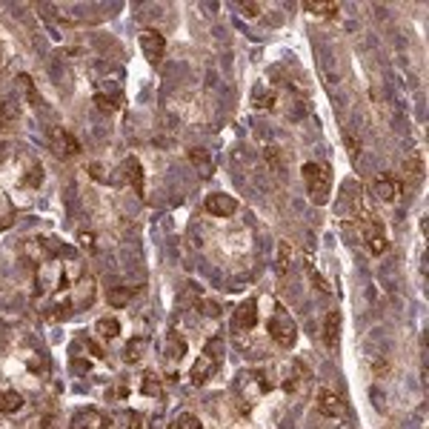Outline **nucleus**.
Instances as JSON below:
<instances>
[{
    "label": "nucleus",
    "mask_w": 429,
    "mask_h": 429,
    "mask_svg": "<svg viewBox=\"0 0 429 429\" xmlns=\"http://www.w3.org/2000/svg\"><path fill=\"white\" fill-rule=\"evenodd\" d=\"M15 117H17V103L12 98H0V126L12 124Z\"/></svg>",
    "instance_id": "obj_20"
},
{
    "label": "nucleus",
    "mask_w": 429,
    "mask_h": 429,
    "mask_svg": "<svg viewBox=\"0 0 429 429\" xmlns=\"http://www.w3.org/2000/svg\"><path fill=\"white\" fill-rule=\"evenodd\" d=\"M0 63H3V49H0Z\"/></svg>",
    "instance_id": "obj_32"
},
{
    "label": "nucleus",
    "mask_w": 429,
    "mask_h": 429,
    "mask_svg": "<svg viewBox=\"0 0 429 429\" xmlns=\"http://www.w3.org/2000/svg\"><path fill=\"white\" fill-rule=\"evenodd\" d=\"M17 81H20V86H23V89H26V94H29V101H32V103H40V98H37V92H35V86H32V78H29V75H20Z\"/></svg>",
    "instance_id": "obj_26"
},
{
    "label": "nucleus",
    "mask_w": 429,
    "mask_h": 429,
    "mask_svg": "<svg viewBox=\"0 0 429 429\" xmlns=\"http://www.w3.org/2000/svg\"><path fill=\"white\" fill-rule=\"evenodd\" d=\"M94 332H98L101 338L112 341V338L121 335V321H117V318H101L98 323H94Z\"/></svg>",
    "instance_id": "obj_15"
},
{
    "label": "nucleus",
    "mask_w": 429,
    "mask_h": 429,
    "mask_svg": "<svg viewBox=\"0 0 429 429\" xmlns=\"http://www.w3.org/2000/svg\"><path fill=\"white\" fill-rule=\"evenodd\" d=\"M26 183L29 186H40V166H32V172L26 175Z\"/></svg>",
    "instance_id": "obj_29"
},
{
    "label": "nucleus",
    "mask_w": 429,
    "mask_h": 429,
    "mask_svg": "<svg viewBox=\"0 0 429 429\" xmlns=\"http://www.w3.org/2000/svg\"><path fill=\"white\" fill-rule=\"evenodd\" d=\"M23 407V395L20 392H0V412L3 415H15Z\"/></svg>",
    "instance_id": "obj_16"
},
{
    "label": "nucleus",
    "mask_w": 429,
    "mask_h": 429,
    "mask_svg": "<svg viewBox=\"0 0 429 429\" xmlns=\"http://www.w3.org/2000/svg\"><path fill=\"white\" fill-rule=\"evenodd\" d=\"M94 103H98L103 112H112V109H117V106L124 103V94H121V89H117V86L103 83L98 89V94H94Z\"/></svg>",
    "instance_id": "obj_10"
},
{
    "label": "nucleus",
    "mask_w": 429,
    "mask_h": 429,
    "mask_svg": "<svg viewBox=\"0 0 429 429\" xmlns=\"http://www.w3.org/2000/svg\"><path fill=\"white\" fill-rule=\"evenodd\" d=\"M169 429H203V426H201V421H198L195 415H189V412H183L180 418H175V423H172Z\"/></svg>",
    "instance_id": "obj_24"
},
{
    "label": "nucleus",
    "mask_w": 429,
    "mask_h": 429,
    "mask_svg": "<svg viewBox=\"0 0 429 429\" xmlns=\"http://www.w3.org/2000/svg\"><path fill=\"white\" fill-rule=\"evenodd\" d=\"M372 192H375V198H378V201L392 203V201H398V198H401L403 186H401V180H398L395 175H378V178H375V183H372Z\"/></svg>",
    "instance_id": "obj_5"
},
{
    "label": "nucleus",
    "mask_w": 429,
    "mask_h": 429,
    "mask_svg": "<svg viewBox=\"0 0 429 429\" xmlns=\"http://www.w3.org/2000/svg\"><path fill=\"white\" fill-rule=\"evenodd\" d=\"M140 49H143V55H146L149 63H160V58L166 52V40H163L160 32L146 29V32H140Z\"/></svg>",
    "instance_id": "obj_6"
},
{
    "label": "nucleus",
    "mask_w": 429,
    "mask_h": 429,
    "mask_svg": "<svg viewBox=\"0 0 429 429\" xmlns=\"http://www.w3.org/2000/svg\"><path fill=\"white\" fill-rule=\"evenodd\" d=\"M269 335H272V341H275L278 346H283V349H292L295 341H298V326H295L292 315L286 312L280 303H275V312H272V318H269Z\"/></svg>",
    "instance_id": "obj_3"
},
{
    "label": "nucleus",
    "mask_w": 429,
    "mask_h": 429,
    "mask_svg": "<svg viewBox=\"0 0 429 429\" xmlns=\"http://www.w3.org/2000/svg\"><path fill=\"white\" fill-rule=\"evenodd\" d=\"M132 289H129V286H117V289H112V295H109V303L112 306H126L129 301H132Z\"/></svg>",
    "instance_id": "obj_22"
},
{
    "label": "nucleus",
    "mask_w": 429,
    "mask_h": 429,
    "mask_svg": "<svg viewBox=\"0 0 429 429\" xmlns=\"http://www.w3.org/2000/svg\"><path fill=\"white\" fill-rule=\"evenodd\" d=\"M189 163L198 169V175H209L212 172V158H209L206 149H192V152H189Z\"/></svg>",
    "instance_id": "obj_18"
},
{
    "label": "nucleus",
    "mask_w": 429,
    "mask_h": 429,
    "mask_svg": "<svg viewBox=\"0 0 429 429\" xmlns=\"http://www.w3.org/2000/svg\"><path fill=\"white\" fill-rule=\"evenodd\" d=\"M278 155H280L278 149L267 146V160H269V166H272V169H275V166H278V169H280V158H278Z\"/></svg>",
    "instance_id": "obj_27"
},
{
    "label": "nucleus",
    "mask_w": 429,
    "mask_h": 429,
    "mask_svg": "<svg viewBox=\"0 0 429 429\" xmlns=\"http://www.w3.org/2000/svg\"><path fill=\"white\" fill-rule=\"evenodd\" d=\"M143 352H146V341H143V338H132L129 341V346H126V361L129 364H137L140 361V358H143Z\"/></svg>",
    "instance_id": "obj_21"
},
{
    "label": "nucleus",
    "mask_w": 429,
    "mask_h": 429,
    "mask_svg": "<svg viewBox=\"0 0 429 429\" xmlns=\"http://www.w3.org/2000/svg\"><path fill=\"white\" fill-rule=\"evenodd\" d=\"M186 355V341L180 338V332H169V338H166V358L169 361H180V358Z\"/></svg>",
    "instance_id": "obj_14"
},
{
    "label": "nucleus",
    "mask_w": 429,
    "mask_h": 429,
    "mask_svg": "<svg viewBox=\"0 0 429 429\" xmlns=\"http://www.w3.org/2000/svg\"><path fill=\"white\" fill-rule=\"evenodd\" d=\"M81 244H86V246H89V244H94V237H89V235H81ZM89 249H92V246H89Z\"/></svg>",
    "instance_id": "obj_31"
},
{
    "label": "nucleus",
    "mask_w": 429,
    "mask_h": 429,
    "mask_svg": "<svg viewBox=\"0 0 429 429\" xmlns=\"http://www.w3.org/2000/svg\"><path fill=\"white\" fill-rule=\"evenodd\" d=\"M303 9L309 15H321V17H329V20H335L341 15V3H335V0H321V3L318 0H306Z\"/></svg>",
    "instance_id": "obj_12"
},
{
    "label": "nucleus",
    "mask_w": 429,
    "mask_h": 429,
    "mask_svg": "<svg viewBox=\"0 0 429 429\" xmlns=\"http://www.w3.org/2000/svg\"><path fill=\"white\" fill-rule=\"evenodd\" d=\"M89 175H94V180H106V178H103L106 172H103V166H101V163H94V166H89Z\"/></svg>",
    "instance_id": "obj_30"
},
{
    "label": "nucleus",
    "mask_w": 429,
    "mask_h": 429,
    "mask_svg": "<svg viewBox=\"0 0 429 429\" xmlns=\"http://www.w3.org/2000/svg\"><path fill=\"white\" fill-rule=\"evenodd\" d=\"M318 410H321V415H326V418H344L346 401H344L338 392H332V389H321V392H318Z\"/></svg>",
    "instance_id": "obj_7"
},
{
    "label": "nucleus",
    "mask_w": 429,
    "mask_h": 429,
    "mask_svg": "<svg viewBox=\"0 0 429 429\" xmlns=\"http://www.w3.org/2000/svg\"><path fill=\"white\" fill-rule=\"evenodd\" d=\"M49 149H52L58 158H75V155L81 152V143H78V137L72 135V132L55 126V129L49 132Z\"/></svg>",
    "instance_id": "obj_4"
},
{
    "label": "nucleus",
    "mask_w": 429,
    "mask_h": 429,
    "mask_svg": "<svg viewBox=\"0 0 429 429\" xmlns=\"http://www.w3.org/2000/svg\"><path fill=\"white\" fill-rule=\"evenodd\" d=\"M198 309L203 315H209V318H221V306L212 303V301H198Z\"/></svg>",
    "instance_id": "obj_25"
},
{
    "label": "nucleus",
    "mask_w": 429,
    "mask_h": 429,
    "mask_svg": "<svg viewBox=\"0 0 429 429\" xmlns=\"http://www.w3.org/2000/svg\"><path fill=\"white\" fill-rule=\"evenodd\" d=\"M303 183H306V192L312 198V203L323 206L329 201V192H332V172L326 163H303Z\"/></svg>",
    "instance_id": "obj_1"
},
{
    "label": "nucleus",
    "mask_w": 429,
    "mask_h": 429,
    "mask_svg": "<svg viewBox=\"0 0 429 429\" xmlns=\"http://www.w3.org/2000/svg\"><path fill=\"white\" fill-rule=\"evenodd\" d=\"M289 267H292V244L280 241L278 244V264H275V269H278V275H286V272H289Z\"/></svg>",
    "instance_id": "obj_17"
},
{
    "label": "nucleus",
    "mask_w": 429,
    "mask_h": 429,
    "mask_svg": "<svg viewBox=\"0 0 429 429\" xmlns=\"http://www.w3.org/2000/svg\"><path fill=\"white\" fill-rule=\"evenodd\" d=\"M338 338H341V312H332L326 315V321H323V344L329 346V349H338Z\"/></svg>",
    "instance_id": "obj_11"
},
{
    "label": "nucleus",
    "mask_w": 429,
    "mask_h": 429,
    "mask_svg": "<svg viewBox=\"0 0 429 429\" xmlns=\"http://www.w3.org/2000/svg\"><path fill=\"white\" fill-rule=\"evenodd\" d=\"M221 355H224V341L221 338H212L209 346L201 352V358L192 364V372H189V380L195 387H203L206 380H212L221 369Z\"/></svg>",
    "instance_id": "obj_2"
},
{
    "label": "nucleus",
    "mask_w": 429,
    "mask_h": 429,
    "mask_svg": "<svg viewBox=\"0 0 429 429\" xmlns=\"http://www.w3.org/2000/svg\"><path fill=\"white\" fill-rule=\"evenodd\" d=\"M124 178L129 180V186L137 195H143V166L137 163V158H126L124 160Z\"/></svg>",
    "instance_id": "obj_13"
},
{
    "label": "nucleus",
    "mask_w": 429,
    "mask_h": 429,
    "mask_svg": "<svg viewBox=\"0 0 429 429\" xmlns=\"http://www.w3.org/2000/svg\"><path fill=\"white\" fill-rule=\"evenodd\" d=\"M203 206H206L209 214H214V218H229V214H235V209H237V201L226 192H214V195L206 198Z\"/></svg>",
    "instance_id": "obj_8"
},
{
    "label": "nucleus",
    "mask_w": 429,
    "mask_h": 429,
    "mask_svg": "<svg viewBox=\"0 0 429 429\" xmlns=\"http://www.w3.org/2000/svg\"><path fill=\"white\" fill-rule=\"evenodd\" d=\"M126 421H129V429H146L143 418H140V415H135V412H129V415H126Z\"/></svg>",
    "instance_id": "obj_28"
},
{
    "label": "nucleus",
    "mask_w": 429,
    "mask_h": 429,
    "mask_svg": "<svg viewBox=\"0 0 429 429\" xmlns=\"http://www.w3.org/2000/svg\"><path fill=\"white\" fill-rule=\"evenodd\" d=\"M252 103H255L258 109H272V106H275V92H272L269 86H258V89L252 92Z\"/></svg>",
    "instance_id": "obj_19"
},
{
    "label": "nucleus",
    "mask_w": 429,
    "mask_h": 429,
    "mask_svg": "<svg viewBox=\"0 0 429 429\" xmlns=\"http://www.w3.org/2000/svg\"><path fill=\"white\" fill-rule=\"evenodd\" d=\"M143 395H152V398H160V384H158V378H155V372H146L143 375Z\"/></svg>",
    "instance_id": "obj_23"
},
{
    "label": "nucleus",
    "mask_w": 429,
    "mask_h": 429,
    "mask_svg": "<svg viewBox=\"0 0 429 429\" xmlns=\"http://www.w3.org/2000/svg\"><path fill=\"white\" fill-rule=\"evenodd\" d=\"M255 323H258V306H255V301H244L241 306L235 309L232 326L237 332H249V329H255Z\"/></svg>",
    "instance_id": "obj_9"
}]
</instances>
